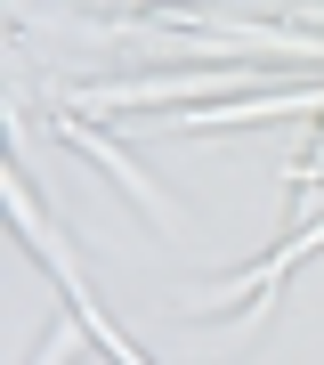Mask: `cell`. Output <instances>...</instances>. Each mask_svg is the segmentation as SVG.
Wrapping results in <instances>:
<instances>
[{
  "label": "cell",
  "mask_w": 324,
  "mask_h": 365,
  "mask_svg": "<svg viewBox=\"0 0 324 365\" xmlns=\"http://www.w3.org/2000/svg\"><path fill=\"white\" fill-rule=\"evenodd\" d=\"M308 244H324V227H308V235H292V244H284V252H276V260H268V268H259V276H251V284H259V292H268V284H276V276H284V268H292V260H300V252H308Z\"/></svg>",
  "instance_id": "obj_1"
}]
</instances>
